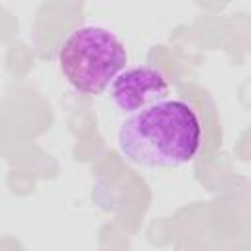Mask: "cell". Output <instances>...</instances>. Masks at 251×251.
Wrapping results in <instances>:
<instances>
[{
    "label": "cell",
    "mask_w": 251,
    "mask_h": 251,
    "mask_svg": "<svg viewBox=\"0 0 251 251\" xmlns=\"http://www.w3.org/2000/svg\"><path fill=\"white\" fill-rule=\"evenodd\" d=\"M200 137L194 110L182 100H165L131 114L118 129V147L135 165L175 169L196 157Z\"/></svg>",
    "instance_id": "cell-1"
},
{
    "label": "cell",
    "mask_w": 251,
    "mask_h": 251,
    "mask_svg": "<svg viewBox=\"0 0 251 251\" xmlns=\"http://www.w3.org/2000/svg\"><path fill=\"white\" fill-rule=\"evenodd\" d=\"M127 53L122 39L102 27L75 29L59 49V67L67 82L82 94L104 92L126 69Z\"/></svg>",
    "instance_id": "cell-2"
},
{
    "label": "cell",
    "mask_w": 251,
    "mask_h": 251,
    "mask_svg": "<svg viewBox=\"0 0 251 251\" xmlns=\"http://www.w3.org/2000/svg\"><path fill=\"white\" fill-rule=\"evenodd\" d=\"M110 98L124 114H137L169 100V82L151 65L124 69L110 84Z\"/></svg>",
    "instance_id": "cell-3"
}]
</instances>
